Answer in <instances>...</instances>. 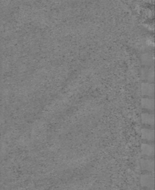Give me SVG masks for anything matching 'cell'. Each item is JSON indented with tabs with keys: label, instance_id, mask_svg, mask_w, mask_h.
I'll return each mask as SVG.
<instances>
[{
	"label": "cell",
	"instance_id": "obj_1",
	"mask_svg": "<svg viewBox=\"0 0 155 190\" xmlns=\"http://www.w3.org/2000/svg\"><path fill=\"white\" fill-rule=\"evenodd\" d=\"M141 184L142 186L153 188L154 185V178L153 175L145 174L141 176Z\"/></svg>",
	"mask_w": 155,
	"mask_h": 190
},
{
	"label": "cell",
	"instance_id": "obj_2",
	"mask_svg": "<svg viewBox=\"0 0 155 190\" xmlns=\"http://www.w3.org/2000/svg\"><path fill=\"white\" fill-rule=\"evenodd\" d=\"M142 94L145 96L153 97L154 94V85L153 83H143L141 86Z\"/></svg>",
	"mask_w": 155,
	"mask_h": 190
},
{
	"label": "cell",
	"instance_id": "obj_7",
	"mask_svg": "<svg viewBox=\"0 0 155 190\" xmlns=\"http://www.w3.org/2000/svg\"><path fill=\"white\" fill-rule=\"evenodd\" d=\"M142 122L145 125H150L153 126L154 124V115L153 114L143 113L142 114Z\"/></svg>",
	"mask_w": 155,
	"mask_h": 190
},
{
	"label": "cell",
	"instance_id": "obj_3",
	"mask_svg": "<svg viewBox=\"0 0 155 190\" xmlns=\"http://www.w3.org/2000/svg\"><path fill=\"white\" fill-rule=\"evenodd\" d=\"M142 137L148 141H153L154 140V131L149 128H143L142 129Z\"/></svg>",
	"mask_w": 155,
	"mask_h": 190
},
{
	"label": "cell",
	"instance_id": "obj_4",
	"mask_svg": "<svg viewBox=\"0 0 155 190\" xmlns=\"http://www.w3.org/2000/svg\"><path fill=\"white\" fill-rule=\"evenodd\" d=\"M141 166H142V169L143 170L153 172L154 169V162L153 160H142Z\"/></svg>",
	"mask_w": 155,
	"mask_h": 190
},
{
	"label": "cell",
	"instance_id": "obj_6",
	"mask_svg": "<svg viewBox=\"0 0 155 190\" xmlns=\"http://www.w3.org/2000/svg\"><path fill=\"white\" fill-rule=\"evenodd\" d=\"M141 103L143 109L151 111H153L154 109V100L152 98H142Z\"/></svg>",
	"mask_w": 155,
	"mask_h": 190
},
{
	"label": "cell",
	"instance_id": "obj_8",
	"mask_svg": "<svg viewBox=\"0 0 155 190\" xmlns=\"http://www.w3.org/2000/svg\"><path fill=\"white\" fill-rule=\"evenodd\" d=\"M145 72L144 74V79L149 80V81L153 82L154 81V68H151L149 69H146V72Z\"/></svg>",
	"mask_w": 155,
	"mask_h": 190
},
{
	"label": "cell",
	"instance_id": "obj_5",
	"mask_svg": "<svg viewBox=\"0 0 155 190\" xmlns=\"http://www.w3.org/2000/svg\"><path fill=\"white\" fill-rule=\"evenodd\" d=\"M142 152L147 156H153L154 154V146L151 144L143 143L142 145Z\"/></svg>",
	"mask_w": 155,
	"mask_h": 190
}]
</instances>
